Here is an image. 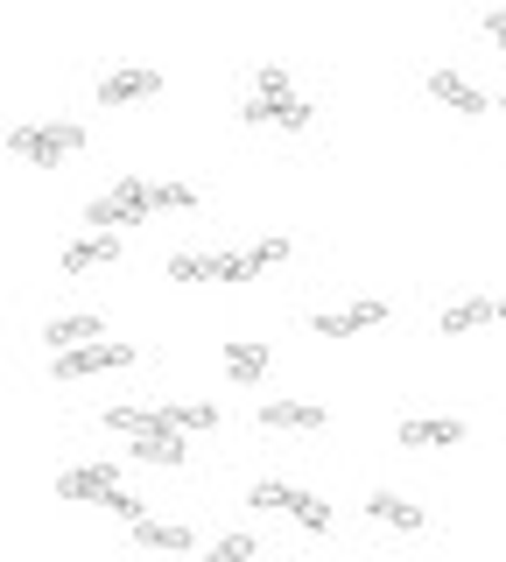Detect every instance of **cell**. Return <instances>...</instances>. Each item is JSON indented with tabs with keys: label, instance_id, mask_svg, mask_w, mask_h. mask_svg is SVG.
<instances>
[{
	"label": "cell",
	"instance_id": "obj_2",
	"mask_svg": "<svg viewBox=\"0 0 506 562\" xmlns=\"http://www.w3.org/2000/svg\"><path fill=\"white\" fill-rule=\"evenodd\" d=\"M148 211H155V183H142V176H120L106 198L85 204V225H99V233H120V225H142Z\"/></svg>",
	"mask_w": 506,
	"mask_h": 562
},
{
	"label": "cell",
	"instance_id": "obj_21",
	"mask_svg": "<svg viewBox=\"0 0 506 562\" xmlns=\"http://www.w3.org/2000/svg\"><path fill=\"white\" fill-rule=\"evenodd\" d=\"M247 506H260V514H289V506H295V485H282V479H254Z\"/></svg>",
	"mask_w": 506,
	"mask_h": 562
},
{
	"label": "cell",
	"instance_id": "obj_13",
	"mask_svg": "<svg viewBox=\"0 0 506 562\" xmlns=\"http://www.w3.org/2000/svg\"><path fill=\"white\" fill-rule=\"evenodd\" d=\"M260 429H310V436H317L324 408H317V401H268V408H260Z\"/></svg>",
	"mask_w": 506,
	"mask_h": 562
},
{
	"label": "cell",
	"instance_id": "obj_19",
	"mask_svg": "<svg viewBox=\"0 0 506 562\" xmlns=\"http://www.w3.org/2000/svg\"><path fill=\"white\" fill-rule=\"evenodd\" d=\"M134 541H142V549H162V555H183L190 527H177V520H134Z\"/></svg>",
	"mask_w": 506,
	"mask_h": 562
},
{
	"label": "cell",
	"instance_id": "obj_16",
	"mask_svg": "<svg viewBox=\"0 0 506 562\" xmlns=\"http://www.w3.org/2000/svg\"><path fill=\"white\" fill-rule=\"evenodd\" d=\"M162 422L177 436H204V429H218V408L212 401H162Z\"/></svg>",
	"mask_w": 506,
	"mask_h": 562
},
{
	"label": "cell",
	"instance_id": "obj_15",
	"mask_svg": "<svg viewBox=\"0 0 506 562\" xmlns=\"http://www.w3.org/2000/svg\"><path fill=\"white\" fill-rule=\"evenodd\" d=\"M225 373H233L239 386H254L260 373H268V345H260V338H233V345H225Z\"/></svg>",
	"mask_w": 506,
	"mask_h": 562
},
{
	"label": "cell",
	"instance_id": "obj_18",
	"mask_svg": "<svg viewBox=\"0 0 506 562\" xmlns=\"http://www.w3.org/2000/svg\"><path fill=\"white\" fill-rule=\"evenodd\" d=\"M247 127H310V99H289V105H260V99H247Z\"/></svg>",
	"mask_w": 506,
	"mask_h": 562
},
{
	"label": "cell",
	"instance_id": "obj_12",
	"mask_svg": "<svg viewBox=\"0 0 506 562\" xmlns=\"http://www.w3.org/2000/svg\"><path fill=\"white\" fill-rule=\"evenodd\" d=\"M106 260H120V233H85L64 246V274H85V268H106Z\"/></svg>",
	"mask_w": 506,
	"mask_h": 562
},
{
	"label": "cell",
	"instance_id": "obj_7",
	"mask_svg": "<svg viewBox=\"0 0 506 562\" xmlns=\"http://www.w3.org/2000/svg\"><path fill=\"white\" fill-rule=\"evenodd\" d=\"M106 429H120L127 443H183V436L162 422V408H127V401H120V408H106Z\"/></svg>",
	"mask_w": 506,
	"mask_h": 562
},
{
	"label": "cell",
	"instance_id": "obj_3",
	"mask_svg": "<svg viewBox=\"0 0 506 562\" xmlns=\"http://www.w3.org/2000/svg\"><path fill=\"white\" fill-rule=\"evenodd\" d=\"M155 92H162V70H148V64H120V70L99 78V105H106V113H120V105H142Z\"/></svg>",
	"mask_w": 506,
	"mask_h": 562
},
{
	"label": "cell",
	"instance_id": "obj_29",
	"mask_svg": "<svg viewBox=\"0 0 506 562\" xmlns=\"http://www.w3.org/2000/svg\"><path fill=\"white\" fill-rule=\"evenodd\" d=\"M499 113H506V92H499Z\"/></svg>",
	"mask_w": 506,
	"mask_h": 562
},
{
	"label": "cell",
	"instance_id": "obj_14",
	"mask_svg": "<svg viewBox=\"0 0 506 562\" xmlns=\"http://www.w3.org/2000/svg\"><path fill=\"white\" fill-rule=\"evenodd\" d=\"M366 520L401 527V535H423V506H408L401 492H373V499H366Z\"/></svg>",
	"mask_w": 506,
	"mask_h": 562
},
{
	"label": "cell",
	"instance_id": "obj_25",
	"mask_svg": "<svg viewBox=\"0 0 506 562\" xmlns=\"http://www.w3.org/2000/svg\"><path fill=\"white\" fill-rule=\"evenodd\" d=\"M212 562H254V535H225V541H212Z\"/></svg>",
	"mask_w": 506,
	"mask_h": 562
},
{
	"label": "cell",
	"instance_id": "obj_24",
	"mask_svg": "<svg viewBox=\"0 0 506 562\" xmlns=\"http://www.w3.org/2000/svg\"><path fill=\"white\" fill-rule=\"evenodd\" d=\"M190 204H198L190 183H155V211H190Z\"/></svg>",
	"mask_w": 506,
	"mask_h": 562
},
{
	"label": "cell",
	"instance_id": "obj_10",
	"mask_svg": "<svg viewBox=\"0 0 506 562\" xmlns=\"http://www.w3.org/2000/svg\"><path fill=\"white\" fill-rule=\"evenodd\" d=\"M274 260H289V239H260V246H239V254H218V281H254Z\"/></svg>",
	"mask_w": 506,
	"mask_h": 562
},
{
	"label": "cell",
	"instance_id": "obj_22",
	"mask_svg": "<svg viewBox=\"0 0 506 562\" xmlns=\"http://www.w3.org/2000/svg\"><path fill=\"white\" fill-rule=\"evenodd\" d=\"M169 281H218V254H177L169 260Z\"/></svg>",
	"mask_w": 506,
	"mask_h": 562
},
{
	"label": "cell",
	"instance_id": "obj_27",
	"mask_svg": "<svg viewBox=\"0 0 506 562\" xmlns=\"http://www.w3.org/2000/svg\"><path fill=\"white\" fill-rule=\"evenodd\" d=\"M485 35H493V43L506 49V8H493V14H485Z\"/></svg>",
	"mask_w": 506,
	"mask_h": 562
},
{
	"label": "cell",
	"instance_id": "obj_23",
	"mask_svg": "<svg viewBox=\"0 0 506 562\" xmlns=\"http://www.w3.org/2000/svg\"><path fill=\"white\" fill-rule=\"evenodd\" d=\"M289 520H303V527H310V535H324V527H330V506L317 499V492H295V506H289Z\"/></svg>",
	"mask_w": 506,
	"mask_h": 562
},
{
	"label": "cell",
	"instance_id": "obj_17",
	"mask_svg": "<svg viewBox=\"0 0 506 562\" xmlns=\"http://www.w3.org/2000/svg\"><path fill=\"white\" fill-rule=\"evenodd\" d=\"M499 316V303H485V295H464V303L443 310V338H464V330H485Z\"/></svg>",
	"mask_w": 506,
	"mask_h": 562
},
{
	"label": "cell",
	"instance_id": "obj_28",
	"mask_svg": "<svg viewBox=\"0 0 506 562\" xmlns=\"http://www.w3.org/2000/svg\"><path fill=\"white\" fill-rule=\"evenodd\" d=\"M499 316H506V295H499Z\"/></svg>",
	"mask_w": 506,
	"mask_h": 562
},
{
	"label": "cell",
	"instance_id": "obj_8",
	"mask_svg": "<svg viewBox=\"0 0 506 562\" xmlns=\"http://www.w3.org/2000/svg\"><path fill=\"white\" fill-rule=\"evenodd\" d=\"M464 443V422L458 415H415L401 422V450H458Z\"/></svg>",
	"mask_w": 506,
	"mask_h": 562
},
{
	"label": "cell",
	"instance_id": "obj_11",
	"mask_svg": "<svg viewBox=\"0 0 506 562\" xmlns=\"http://www.w3.org/2000/svg\"><path fill=\"white\" fill-rule=\"evenodd\" d=\"M429 92H436V99H443V105H450V113H485V105H493V99H485V92H479V85H471V78H464V70H429Z\"/></svg>",
	"mask_w": 506,
	"mask_h": 562
},
{
	"label": "cell",
	"instance_id": "obj_26",
	"mask_svg": "<svg viewBox=\"0 0 506 562\" xmlns=\"http://www.w3.org/2000/svg\"><path fill=\"white\" fill-rule=\"evenodd\" d=\"M106 514H120L127 527H134V520H148V514H142V499H134V492H113V499H106Z\"/></svg>",
	"mask_w": 506,
	"mask_h": 562
},
{
	"label": "cell",
	"instance_id": "obj_1",
	"mask_svg": "<svg viewBox=\"0 0 506 562\" xmlns=\"http://www.w3.org/2000/svg\"><path fill=\"white\" fill-rule=\"evenodd\" d=\"M8 148L22 155L29 169H57L64 155H78V148H85V127H78V120H43V127H14V134H8Z\"/></svg>",
	"mask_w": 506,
	"mask_h": 562
},
{
	"label": "cell",
	"instance_id": "obj_20",
	"mask_svg": "<svg viewBox=\"0 0 506 562\" xmlns=\"http://www.w3.org/2000/svg\"><path fill=\"white\" fill-rule=\"evenodd\" d=\"M254 99H260V105H289V99H295V78H289L282 64H260V70H254Z\"/></svg>",
	"mask_w": 506,
	"mask_h": 562
},
{
	"label": "cell",
	"instance_id": "obj_4",
	"mask_svg": "<svg viewBox=\"0 0 506 562\" xmlns=\"http://www.w3.org/2000/svg\"><path fill=\"white\" fill-rule=\"evenodd\" d=\"M113 492H120V464H78L57 479V499H71V506H106Z\"/></svg>",
	"mask_w": 506,
	"mask_h": 562
},
{
	"label": "cell",
	"instance_id": "obj_9",
	"mask_svg": "<svg viewBox=\"0 0 506 562\" xmlns=\"http://www.w3.org/2000/svg\"><path fill=\"white\" fill-rule=\"evenodd\" d=\"M43 345H49V351H57V359H64V351L106 345V324H99L92 310H85V316H49V324H43Z\"/></svg>",
	"mask_w": 506,
	"mask_h": 562
},
{
	"label": "cell",
	"instance_id": "obj_6",
	"mask_svg": "<svg viewBox=\"0 0 506 562\" xmlns=\"http://www.w3.org/2000/svg\"><path fill=\"white\" fill-rule=\"evenodd\" d=\"M120 366H134V345H85V351H64L57 359V380H92V373H120Z\"/></svg>",
	"mask_w": 506,
	"mask_h": 562
},
{
	"label": "cell",
	"instance_id": "obj_5",
	"mask_svg": "<svg viewBox=\"0 0 506 562\" xmlns=\"http://www.w3.org/2000/svg\"><path fill=\"white\" fill-rule=\"evenodd\" d=\"M380 324H387V303H373V295H366V303H345V310L310 316V330H317V338H359V330H380Z\"/></svg>",
	"mask_w": 506,
	"mask_h": 562
}]
</instances>
